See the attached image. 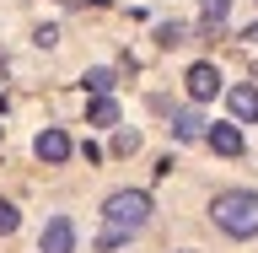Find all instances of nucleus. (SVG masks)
I'll use <instances>...</instances> for the list:
<instances>
[{"mask_svg": "<svg viewBox=\"0 0 258 253\" xmlns=\"http://www.w3.org/2000/svg\"><path fill=\"white\" fill-rule=\"evenodd\" d=\"M32 151H38V162H48V167H59V162L70 157V135H64V129H43V135L32 140Z\"/></svg>", "mask_w": 258, "mask_h": 253, "instance_id": "39448f33", "label": "nucleus"}, {"mask_svg": "<svg viewBox=\"0 0 258 253\" xmlns=\"http://www.w3.org/2000/svg\"><path fill=\"white\" fill-rule=\"evenodd\" d=\"M183 86H188V97H194V103H210V97L221 92V70H215L210 60H199V65H188Z\"/></svg>", "mask_w": 258, "mask_h": 253, "instance_id": "7ed1b4c3", "label": "nucleus"}, {"mask_svg": "<svg viewBox=\"0 0 258 253\" xmlns=\"http://www.w3.org/2000/svg\"><path fill=\"white\" fill-rule=\"evenodd\" d=\"M210 221L226 237H258V194L253 189H221L210 199Z\"/></svg>", "mask_w": 258, "mask_h": 253, "instance_id": "f257e3e1", "label": "nucleus"}, {"mask_svg": "<svg viewBox=\"0 0 258 253\" xmlns=\"http://www.w3.org/2000/svg\"><path fill=\"white\" fill-rule=\"evenodd\" d=\"M226 103H231V113H237L242 124H258V86H231Z\"/></svg>", "mask_w": 258, "mask_h": 253, "instance_id": "0eeeda50", "label": "nucleus"}, {"mask_svg": "<svg viewBox=\"0 0 258 253\" xmlns=\"http://www.w3.org/2000/svg\"><path fill=\"white\" fill-rule=\"evenodd\" d=\"M156 38H161L167 48H172V43H183V38H188V27H183V22H167V27H161Z\"/></svg>", "mask_w": 258, "mask_h": 253, "instance_id": "ddd939ff", "label": "nucleus"}, {"mask_svg": "<svg viewBox=\"0 0 258 253\" xmlns=\"http://www.w3.org/2000/svg\"><path fill=\"white\" fill-rule=\"evenodd\" d=\"M135 145H140V135H135V129H124V135H113V151H118V157H129Z\"/></svg>", "mask_w": 258, "mask_h": 253, "instance_id": "4468645a", "label": "nucleus"}, {"mask_svg": "<svg viewBox=\"0 0 258 253\" xmlns=\"http://www.w3.org/2000/svg\"><path fill=\"white\" fill-rule=\"evenodd\" d=\"M247 38H253V43H258V22H253V27H247Z\"/></svg>", "mask_w": 258, "mask_h": 253, "instance_id": "2eb2a0df", "label": "nucleus"}, {"mask_svg": "<svg viewBox=\"0 0 258 253\" xmlns=\"http://www.w3.org/2000/svg\"><path fill=\"white\" fill-rule=\"evenodd\" d=\"M226 11H231V0H205V32H215L226 22Z\"/></svg>", "mask_w": 258, "mask_h": 253, "instance_id": "9b49d317", "label": "nucleus"}, {"mask_svg": "<svg viewBox=\"0 0 258 253\" xmlns=\"http://www.w3.org/2000/svg\"><path fill=\"white\" fill-rule=\"evenodd\" d=\"M172 135L177 140H205V113L199 108H177L172 113Z\"/></svg>", "mask_w": 258, "mask_h": 253, "instance_id": "6e6552de", "label": "nucleus"}, {"mask_svg": "<svg viewBox=\"0 0 258 253\" xmlns=\"http://www.w3.org/2000/svg\"><path fill=\"white\" fill-rule=\"evenodd\" d=\"M102 221H108V232H118V237L140 232V226L151 221V194L145 189H118L108 205H102Z\"/></svg>", "mask_w": 258, "mask_h": 253, "instance_id": "f03ea898", "label": "nucleus"}, {"mask_svg": "<svg viewBox=\"0 0 258 253\" xmlns=\"http://www.w3.org/2000/svg\"><path fill=\"white\" fill-rule=\"evenodd\" d=\"M81 86H86L92 97H108V92H113V70H108V65H97V70L81 76Z\"/></svg>", "mask_w": 258, "mask_h": 253, "instance_id": "1a4fd4ad", "label": "nucleus"}, {"mask_svg": "<svg viewBox=\"0 0 258 253\" xmlns=\"http://www.w3.org/2000/svg\"><path fill=\"white\" fill-rule=\"evenodd\" d=\"M86 124H118V103L113 97H97L92 108H86Z\"/></svg>", "mask_w": 258, "mask_h": 253, "instance_id": "9d476101", "label": "nucleus"}, {"mask_svg": "<svg viewBox=\"0 0 258 253\" xmlns=\"http://www.w3.org/2000/svg\"><path fill=\"white\" fill-rule=\"evenodd\" d=\"M38 253H76V226L64 221V216H54L43 226V237H38Z\"/></svg>", "mask_w": 258, "mask_h": 253, "instance_id": "20e7f679", "label": "nucleus"}, {"mask_svg": "<svg viewBox=\"0 0 258 253\" xmlns=\"http://www.w3.org/2000/svg\"><path fill=\"white\" fill-rule=\"evenodd\" d=\"M205 140H210V151H221V157H242V129L237 124H210Z\"/></svg>", "mask_w": 258, "mask_h": 253, "instance_id": "423d86ee", "label": "nucleus"}, {"mask_svg": "<svg viewBox=\"0 0 258 253\" xmlns=\"http://www.w3.org/2000/svg\"><path fill=\"white\" fill-rule=\"evenodd\" d=\"M16 226H22V210H16L11 199H0V237H11Z\"/></svg>", "mask_w": 258, "mask_h": 253, "instance_id": "f8f14e48", "label": "nucleus"}]
</instances>
